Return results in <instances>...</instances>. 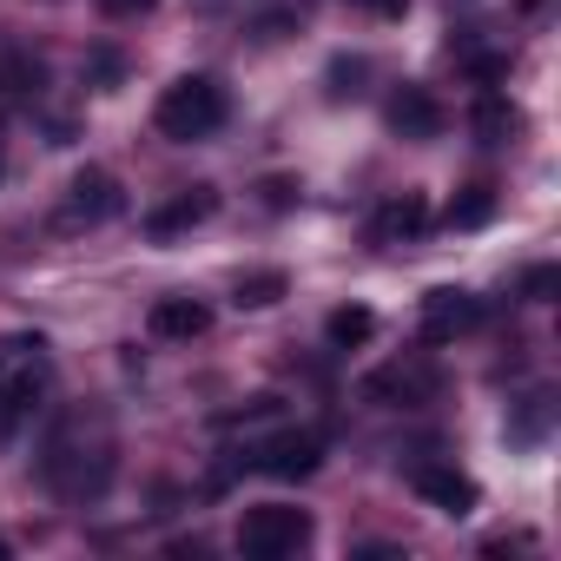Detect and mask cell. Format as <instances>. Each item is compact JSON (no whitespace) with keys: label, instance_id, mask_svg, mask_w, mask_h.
I'll list each match as a JSON object with an SVG mask.
<instances>
[{"label":"cell","instance_id":"1","mask_svg":"<svg viewBox=\"0 0 561 561\" xmlns=\"http://www.w3.org/2000/svg\"><path fill=\"white\" fill-rule=\"evenodd\" d=\"M152 126H159L165 139H179V146L218 133V126H225V87H218L211 73H185V80H172V87L159 93V106H152Z\"/></svg>","mask_w":561,"mask_h":561},{"label":"cell","instance_id":"2","mask_svg":"<svg viewBox=\"0 0 561 561\" xmlns=\"http://www.w3.org/2000/svg\"><path fill=\"white\" fill-rule=\"evenodd\" d=\"M311 541V515L305 508H285V502H271V508H251L238 522V554L251 561H285Z\"/></svg>","mask_w":561,"mask_h":561},{"label":"cell","instance_id":"3","mask_svg":"<svg viewBox=\"0 0 561 561\" xmlns=\"http://www.w3.org/2000/svg\"><path fill=\"white\" fill-rule=\"evenodd\" d=\"M119 211H126V192H119V179L106 165L73 172V185H67V225H113Z\"/></svg>","mask_w":561,"mask_h":561},{"label":"cell","instance_id":"4","mask_svg":"<svg viewBox=\"0 0 561 561\" xmlns=\"http://www.w3.org/2000/svg\"><path fill=\"white\" fill-rule=\"evenodd\" d=\"M318 462H324V436L318 430H277L257 449V469L277 476V482H305V476H318Z\"/></svg>","mask_w":561,"mask_h":561},{"label":"cell","instance_id":"5","mask_svg":"<svg viewBox=\"0 0 561 561\" xmlns=\"http://www.w3.org/2000/svg\"><path fill=\"white\" fill-rule=\"evenodd\" d=\"M482 324V298H469V291H430L423 298V344H456L462 331H476Z\"/></svg>","mask_w":561,"mask_h":561},{"label":"cell","instance_id":"6","mask_svg":"<svg viewBox=\"0 0 561 561\" xmlns=\"http://www.w3.org/2000/svg\"><path fill=\"white\" fill-rule=\"evenodd\" d=\"M383 119H390V133L397 139H436L443 133V106H436V93L430 87H397L390 93V106H383Z\"/></svg>","mask_w":561,"mask_h":561},{"label":"cell","instance_id":"7","mask_svg":"<svg viewBox=\"0 0 561 561\" xmlns=\"http://www.w3.org/2000/svg\"><path fill=\"white\" fill-rule=\"evenodd\" d=\"M416 495L430 502V508H443V515H476V502H482V489L462 476V469H449V462H430V469H416Z\"/></svg>","mask_w":561,"mask_h":561},{"label":"cell","instance_id":"8","mask_svg":"<svg viewBox=\"0 0 561 561\" xmlns=\"http://www.w3.org/2000/svg\"><path fill=\"white\" fill-rule=\"evenodd\" d=\"M364 397L370 403H430L436 397V370H423V364H390V370H370L364 377Z\"/></svg>","mask_w":561,"mask_h":561},{"label":"cell","instance_id":"9","mask_svg":"<svg viewBox=\"0 0 561 561\" xmlns=\"http://www.w3.org/2000/svg\"><path fill=\"white\" fill-rule=\"evenodd\" d=\"M218 211V192L211 185H192V192H179V198H165L152 218H146V231L152 238H179V231H192V225H205Z\"/></svg>","mask_w":561,"mask_h":561},{"label":"cell","instance_id":"10","mask_svg":"<svg viewBox=\"0 0 561 561\" xmlns=\"http://www.w3.org/2000/svg\"><path fill=\"white\" fill-rule=\"evenodd\" d=\"M430 231V198L423 192H397L383 211H377V244H410Z\"/></svg>","mask_w":561,"mask_h":561},{"label":"cell","instance_id":"11","mask_svg":"<svg viewBox=\"0 0 561 561\" xmlns=\"http://www.w3.org/2000/svg\"><path fill=\"white\" fill-rule=\"evenodd\" d=\"M146 324H152V337H172V344H192V337H205V331H211V311H205L198 298H159Z\"/></svg>","mask_w":561,"mask_h":561},{"label":"cell","instance_id":"12","mask_svg":"<svg viewBox=\"0 0 561 561\" xmlns=\"http://www.w3.org/2000/svg\"><path fill=\"white\" fill-rule=\"evenodd\" d=\"M489 218H495V185H462V192L449 198V211H443L449 231H476V225H489Z\"/></svg>","mask_w":561,"mask_h":561},{"label":"cell","instance_id":"13","mask_svg":"<svg viewBox=\"0 0 561 561\" xmlns=\"http://www.w3.org/2000/svg\"><path fill=\"white\" fill-rule=\"evenodd\" d=\"M47 87V67L34 54H0V93L8 100H34Z\"/></svg>","mask_w":561,"mask_h":561},{"label":"cell","instance_id":"14","mask_svg":"<svg viewBox=\"0 0 561 561\" xmlns=\"http://www.w3.org/2000/svg\"><path fill=\"white\" fill-rule=\"evenodd\" d=\"M285 291H291L285 271H251V277H238V311H271Z\"/></svg>","mask_w":561,"mask_h":561},{"label":"cell","instance_id":"15","mask_svg":"<svg viewBox=\"0 0 561 561\" xmlns=\"http://www.w3.org/2000/svg\"><path fill=\"white\" fill-rule=\"evenodd\" d=\"M324 337H331L337 351H357V344H370V337H377V318H370L364 305H344V311H331Z\"/></svg>","mask_w":561,"mask_h":561},{"label":"cell","instance_id":"16","mask_svg":"<svg viewBox=\"0 0 561 561\" xmlns=\"http://www.w3.org/2000/svg\"><path fill=\"white\" fill-rule=\"evenodd\" d=\"M476 133H482L489 146H502V139H515V133H522V113H515L502 93H489V100L476 106Z\"/></svg>","mask_w":561,"mask_h":561},{"label":"cell","instance_id":"17","mask_svg":"<svg viewBox=\"0 0 561 561\" xmlns=\"http://www.w3.org/2000/svg\"><path fill=\"white\" fill-rule=\"evenodd\" d=\"M541 430H548V397H528L522 416L508 423V436H515V443H541Z\"/></svg>","mask_w":561,"mask_h":561},{"label":"cell","instance_id":"18","mask_svg":"<svg viewBox=\"0 0 561 561\" xmlns=\"http://www.w3.org/2000/svg\"><path fill=\"white\" fill-rule=\"evenodd\" d=\"M257 192H264V205H271V211H291V205H298V192H305V185H298V179H264V185H257Z\"/></svg>","mask_w":561,"mask_h":561},{"label":"cell","instance_id":"19","mask_svg":"<svg viewBox=\"0 0 561 561\" xmlns=\"http://www.w3.org/2000/svg\"><path fill=\"white\" fill-rule=\"evenodd\" d=\"M554 285H561V271H554V264H541V271H528V285H522V291H528L535 305H548V298H554Z\"/></svg>","mask_w":561,"mask_h":561},{"label":"cell","instance_id":"20","mask_svg":"<svg viewBox=\"0 0 561 561\" xmlns=\"http://www.w3.org/2000/svg\"><path fill=\"white\" fill-rule=\"evenodd\" d=\"M351 80H364V60H337V67H331V93H337V100H344V93H357Z\"/></svg>","mask_w":561,"mask_h":561},{"label":"cell","instance_id":"21","mask_svg":"<svg viewBox=\"0 0 561 561\" xmlns=\"http://www.w3.org/2000/svg\"><path fill=\"white\" fill-rule=\"evenodd\" d=\"M100 8H106L113 21H139L146 8H159V0H100Z\"/></svg>","mask_w":561,"mask_h":561},{"label":"cell","instance_id":"22","mask_svg":"<svg viewBox=\"0 0 561 561\" xmlns=\"http://www.w3.org/2000/svg\"><path fill=\"white\" fill-rule=\"evenodd\" d=\"M357 8H370V14H383V21H390V14H403V8H410V0H357Z\"/></svg>","mask_w":561,"mask_h":561},{"label":"cell","instance_id":"23","mask_svg":"<svg viewBox=\"0 0 561 561\" xmlns=\"http://www.w3.org/2000/svg\"><path fill=\"white\" fill-rule=\"evenodd\" d=\"M469 67H476V80H502L508 73V60H469Z\"/></svg>","mask_w":561,"mask_h":561},{"label":"cell","instance_id":"24","mask_svg":"<svg viewBox=\"0 0 561 561\" xmlns=\"http://www.w3.org/2000/svg\"><path fill=\"white\" fill-rule=\"evenodd\" d=\"M0 561H8V535H0Z\"/></svg>","mask_w":561,"mask_h":561},{"label":"cell","instance_id":"25","mask_svg":"<svg viewBox=\"0 0 561 561\" xmlns=\"http://www.w3.org/2000/svg\"><path fill=\"white\" fill-rule=\"evenodd\" d=\"M0 172H8V159H0Z\"/></svg>","mask_w":561,"mask_h":561}]
</instances>
